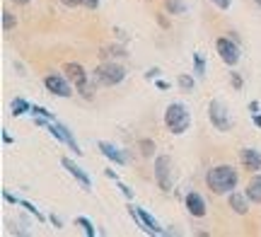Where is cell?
<instances>
[{
  "label": "cell",
  "mask_w": 261,
  "mask_h": 237,
  "mask_svg": "<svg viewBox=\"0 0 261 237\" xmlns=\"http://www.w3.org/2000/svg\"><path fill=\"white\" fill-rule=\"evenodd\" d=\"M259 5H261V0H259Z\"/></svg>",
  "instance_id": "cell-39"
},
{
  "label": "cell",
  "mask_w": 261,
  "mask_h": 237,
  "mask_svg": "<svg viewBox=\"0 0 261 237\" xmlns=\"http://www.w3.org/2000/svg\"><path fill=\"white\" fill-rule=\"evenodd\" d=\"M140 155H143V157H152V155H155V141L143 138V141H140Z\"/></svg>",
  "instance_id": "cell-17"
},
{
  "label": "cell",
  "mask_w": 261,
  "mask_h": 237,
  "mask_svg": "<svg viewBox=\"0 0 261 237\" xmlns=\"http://www.w3.org/2000/svg\"><path fill=\"white\" fill-rule=\"evenodd\" d=\"M256 3H259V0H256Z\"/></svg>",
  "instance_id": "cell-40"
},
{
  "label": "cell",
  "mask_w": 261,
  "mask_h": 237,
  "mask_svg": "<svg viewBox=\"0 0 261 237\" xmlns=\"http://www.w3.org/2000/svg\"><path fill=\"white\" fill-rule=\"evenodd\" d=\"M208 116H211V123H213L218 131H230L232 128V119L227 114V107L220 99H213L208 104Z\"/></svg>",
  "instance_id": "cell-4"
},
{
  "label": "cell",
  "mask_w": 261,
  "mask_h": 237,
  "mask_svg": "<svg viewBox=\"0 0 261 237\" xmlns=\"http://www.w3.org/2000/svg\"><path fill=\"white\" fill-rule=\"evenodd\" d=\"M187 210L194 216V218H203L208 208H205V201L201 199L198 194H194V191H191V194H187Z\"/></svg>",
  "instance_id": "cell-9"
},
{
  "label": "cell",
  "mask_w": 261,
  "mask_h": 237,
  "mask_svg": "<svg viewBox=\"0 0 261 237\" xmlns=\"http://www.w3.org/2000/svg\"><path fill=\"white\" fill-rule=\"evenodd\" d=\"M19 206H22V208H24V210H27V213H32V216H34V218H37V220H44V216H41V213H39V210H37V206H32L29 201H19Z\"/></svg>",
  "instance_id": "cell-21"
},
{
  "label": "cell",
  "mask_w": 261,
  "mask_h": 237,
  "mask_svg": "<svg viewBox=\"0 0 261 237\" xmlns=\"http://www.w3.org/2000/svg\"><path fill=\"white\" fill-rule=\"evenodd\" d=\"M247 196L254 201V203H261V177H254L247 187Z\"/></svg>",
  "instance_id": "cell-14"
},
{
  "label": "cell",
  "mask_w": 261,
  "mask_h": 237,
  "mask_svg": "<svg viewBox=\"0 0 261 237\" xmlns=\"http://www.w3.org/2000/svg\"><path fill=\"white\" fill-rule=\"evenodd\" d=\"M194 63H196V75H205V63L203 58H201V54H194Z\"/></svg>",
  "instance_id": "cell-22"
},
{
  "label": "cell",
  "mask_w": 261,
  "mask_h": 237,
  "mask_svg": "<svg viewBox=\"0 0 261 237\" xmlns=\"http://www.w3.org/2000/svg\"><path fill=\"white\" fill-rule=\"evenodd\" d=\"M254 126H256V128H261V114H259V112L254 114Z\"/></svg>",
  "instance_id": "cell-32"
},
{
  "label": "cell",
  "mask_w": 261,
  "mask_h": 237,
  "mask_svg": "<svg viewBox=\"0 0 261 237\" xmlns=\"http://www.w3.org/2000/svg\"><path fill=\"white\" fill-rule=\"evenodd\" d=\"M213 3H215V5H218L220 10H227V8H230V0H213Z\"/></svg>",
  "instance_id": "cell-28"
},
{
  "label": "cell",
  "mask_w": 261,
  "mask_h": 237,
  "mask_svg": "<svg viewBox=\"0 0 261 237\" xmlns=\"http://www.w3.org/2000/svg\"><path fill=\"white\" fill-rule=\"evenodd\" d=\"M165 8H167L169 15H184L187 12V5L181 0H165Z\"/></svg>",
  "instance_id": "cell-16"
},
{
  "label": "cell",
  "mask_w": 261,
  "mask_h": 237,
  "mask_svg": "<svg viewBox=\"0 0 261 237\" xmlns=\"http://www.w3.org/2000/svg\"><path fill=\"white\" fill-rule=\"evenodd\" d=\"M169 165L172 162H169L167 155H160L155 160V179H158L162 191H169V187H172V181H169Z\"/></svg>",
  "instance_id": "cell-6"
},
{
  "label": "cell",
  "mask_w": 261,
  "mask_h": 237,
  "mask_svg": "<svg viewBox=\"0 0 261 237\" xmlns=\"http://www.w3.org/2000/svg\"><path fill=\"white\" fill-rule=\"evenodd\" d=\"M15 24H17L15 15H12L10 10H3V29H5V32H10V29H15Z\"/></svg>",
  "instance_id": "cell-18"
},
{
  "label": "cell",
  "mask_w": 261,
  "mask_h": 237,
  "mask_svg": "<svg viewBox=\"0 0 261 237\" xmlns=\"http://www.w3.org/2000/svg\"><path fill=\"white\" fill-rule=\"evenodd\" d=\"M119 189H121V194H123V196H126V199H133V191H130L128 189V187H126V184H121V181H119Z\"/></svg>",
  "instance_id": "cell-25"
},
{
  "label": "cell",
  "mask_w": 261,
  "mask_h": 237,
  "mask_svg": "<svg viewBox=\"0 0 261 237\" xmlns=\"http://www.w3.org/2000/svg\"><path fill=\"white\" fill-rule=\"evenodd\" d=\"M249 196L247 194H240V191H234V194H230V208L237 213V216H247L249 213Z\"/></svg>",
  "instance_id": "cell-10"
},
{
  "label": "cell",
  "mask_w": 261,
  "mask_h": 237,
  "mask_svg": "<svg viewBox=\"0 0 261 237\" xmlns=\"http://www.w3.org/2000/svg\"><path fill=\"white\" fill-rule=\"evenodd\" d=\"M32 114H34V116H44V119H51V121H54V114H51V112H46L44 107L32 104Z\"/></svg>",
  "instance_id": "cell-23"
},
{
  "label": "cell",
  "mask_w": 261,
  "mask_h": 237,
  "mask_svg": "<svg viewBox=\"0 0 261 237\" xmlns=\"http://www.w3.org/2000/svg\"><path fill=\"white\" fill-rule=\"evenodd\" d=\"M230 77H232V87H234V90H242V77H240V73H230Z\"/></svg>",
  "instance_id": "cell-24"
},
{
  "label": "cell",
  "mask_w": 261,
  "mask_h": 237,
  "mask_svg": "<svg viewBox=\"0 0 261 237\" xmlns=\"http://www.w3.org/2000/svg\"><path fill=\"white\" fill-rule=\"evenodd\" d=\"M215 48H218V54L223 58V63H227V66H237V63H240V48L227 37L218 39V41H215Z\"/></svg>",
  "instance_id": "cell-5"
},
{
  "label": "cell",
  "mask_w": 261,
  "mask_h": 237,
  "mask_svg": "<svg viewBox=\"0 0 261 237\" xmlns=\"http://www.w3.org/2000/svg\"><path fill=\"white\" fill-rule=\"evenodd\" d=\"M179 87L184 90V92H189V90H194V77L191 75H179Z\"/></svg>",
  "instance_id": "cell-19"
},
{
  "label": "cell",
  "mask_w": 261,
  "mask_h": 237,
  "mask_svg": "<svg viewBox=\"0 0 261 237\" xmlns=\"http://www.w3.org/2000/svg\"><path fill=\"white\" fill-rule=\"evenodd\" d=\"M3 199L8 201V203H19V199H17V196H12L10 191H3Z\"/></svg>",
  "instance_id": "cell-27"
},
{
  "label": "cell",
  "mask_w": 261,
  "mask_h": 237,
  "mask_svg": "<svg viewBox=\"0 0 261 237\" xmlns=\"http://www.w3.org/2000/svg\"><path fill=\"white\" fill-rule=\"evenodd\" d=\"M99 150H102L104 157H109V160L116 162V165H126V155H123V152H119V148H114L112 143L99 141Z\"/></svg>",
  "instance_id": "cell-13"
},
{
  "label": "cell",
  "mask_w": 261,
  "mask_h": 237,
  "mask_svg": "<svg viewBox=\"0 0 261 237\" xmlns=\"http://www.w3.org/2000/svg\"><path fill=\"white\" fill-rule=\"evenodd\" d=\"M65 73L70 77V83H75L77 87L83 83H87V73H85V68L80 63H65Z\"/></svg>",
  "instance_id": "cell-12"
},
{
  "label": "cell",
  "mask_w": 261,
  "mask_h": 237,
  "mask_svg": "<svg viewBox=\"0 0 261 237\" xmlns=\"http://www.w3.org/2000/svg\"><path fill=\"white\" fill-rule=\"evenodd\" d=\"M51 223H54V225H56V228H63V223H61V218H58V216H51Z\"/></svg>",
  "instance_id": "cell-31"
},
{
  "label": "cell",
  "mask_w": 261,
  "mask_h": 237,
  "mask_svg": "<svg viewBox=\"0 0 261 237\" xmlns=\"http://www.w3.org/2000/svg\"><path fill=\"white\" fill-rule=\"evenodd\" d=\"M61 3H63V5H70V8H73V5H80V0H61Z\"/></svg>",
  "instance_id": "cell-34"
},
{
  "label": "cell",
  "mask_w": 261,
  "mask_h": 237,
  "mask_svg": "<svg viewBox=\"0 0 261 237\" xmlns=\"http://www.w3.org/2000/svg\"><path fill=\"white\" fill-rule=\"evenodd\" d=\"M3 143H12V138H10V133L3 131Z\"/></svg>",
  "instance_id": "cell-37"
},
{
  "label": "cell",
  "mask_w": 261,
  "mask_h": 237,
  "mask_svg": "<svg viewBox=\"0 0 261 237\" xmlns=\"http://www.w3.org/2000/svg\"><path fill=\"white\" fill-rule=\"evenodd\" d=\"M80 5H85V8H90V10H97L99 0H80Z\"/></svg>",
  "instance_id": "cell-26"
},
{
  "label": "cell",
  "mask_w": 261,
  "mask_h": 237,
  "mask_svg": "<svg viewBox=\"0 0 261 237\" xmlns=\"http://www.w3.org/2000/svg\"><path fill=\"white\" fill-rule=\"evenodd\" d=\"M160 24H162V27H165V29H169V22H167V19H165V17H162V15H160Z\"/></svg>",
  "instance_id": "cell-36"
},
{
  "label": "cell",
  "mask_w": 261,
  "mask_h": 237,
  "mask_svg": "<svg viewBox=\"0 0 261 237\" xmlns=\"http://www.w3.org/2000/svg\"><path fill=\"white\" fill-rule=\"evenodd\" d=\"M10 109H12V116H22L24 112H32V104H29L27 99H22V97H15Z\"/></svg>",
  "instance_id": "cell-15"
},
{
  "label": "cell",
  "mask_w": 261,
  "mask_h": 237,
  "mask_svg": "<svg viewBox=\"0 0 261 237\" xmlns=\"http://www.w3.org/2000/svg\"><path fill=\"white\" fill-rule=\"evenodd\" d=\"M75 223H77V225H80V228L85 230V235L94 237V225H92V223H90V220H87V218H77V220H75Z\"/></svg>",
  "instance_id": "cell-20"
},
{
  "label": "cell",
  "mask_w": 261,
  "mask_h": 237,
  "mask_svg": "<svg viewBox=\"0 0 261 237\" xmlns=\"http://www.w3.org/2000/svg\"><path fill=\"white\" fill-rule=\"evenodd\" d=\"M249 112H252V114H256V112H259V102H252V104H249Z\"/></svg>",
  "instance_id": "cell-33"
},
{
  "label": "cell",
  "mask_w": 261,
  "mask_h": 237,
  "mask_svg": "<svg viewBox=\"0 0 261 237\" xmlns=\"http://www.w3.org/2000/svg\"><path fill=\"white\" fill-rule=\"evenodd\" d=\"M44 85H46V90L51 92V95H56V97H70L73 95V87L68 85L61 75H46L44 77Z\"/></svg>",
  "instance_id": "cell-7"
},
{
  "label": "cell",
  "mask_w": 261,
  "mask_h": 237,
  "mask_svg": "<svg viewBox=\"0 0 261 237\" xmlns=\"http://www.w3.org/2000/svg\"><path fill=\"white\" fill-rule=\"evenodd\" d=\"M240 162L244 165L247 172L261 170V152L254 150V148H242V150H240Z\"/></svg>",
  "instance_id": "cell-8"
},
{
  "label": "cell",
  "mask_w": 261,
  "mask_h": 237,
  "mask_svg": "<svg viewBox=\"0 0 261 237\" xmlns=\"http://www.w3.org/2000/svg\"><path fill=\"white\" fill-rule=\"evenodd\" d=\"M61 165H63L65 170L70 172V174H73V177H75V179H77V181H80L83 187H87V189L92 187V181H90V174H85V172L80 170V167H77L75 162H70V160H68V157H63V160H61Z\"/></svg>",
  "instance_id": "cell-11"
},
{
  "label": "cell",
  "mask_w": 261,
  "mask_h": 237,
  "mask_svg": "<svg viewBox=\"0 0 261 237\" xmlns=\"http://www.w3.org/2000/svg\"><path fill=\"white\" fill-rule=\"evenodd\" d=\"M12 3H17V5H27L29 0H12Z\"/></svg>",
  "instance_id": "cell-38"
},
{
  "label": "cell",
  "mask_w": 261,
  "mask_h": 237,
  "mask_svg": "<svg viewBox=\"0 0 261 237\" xmlns=\"http://www.w3.org/2000/svg\"><path fill=\"white\" fill-rule=\"evenodd\" d=\"M205 181H208V189L213 194H230V191L237 187V170L230 167V165H218L213 170L205 174Z\"/></svg>",
  "instance_id": "cell-1"
},
{
  "label": "cell",
  "mask_w": 261,
  "mask_h": 237,
  "mask_svg": "<svg viewBox=\"0 0 261 237\" xmlns=\"http://www.w3.org/2000/svg\"><path fill=\"white\" fill-rule=\"evenodd\" d=\"M160 75V68H150L148 73H145V77H158Z\"/></svg>",
  "instance_id": "cell-29"
},
{
  "label": "cell",
  "mask_w": 261,
  "mask_h": 237,
  "mask_svg": "<svg viewBox=\"0 0 261 237\" xmlns=\"http://www.w3.org/2000/svg\"><path fill=\"white\" fill-rule=\"evenodd\" d=\"M94 75H97V80L102 83V85L112 87V85H119L123 77H126V68L119 66V63H102V66L94 70Z\"/></svg>",
  "instance_id": "cell-3"
},
{
  "label": "cell",
  "mask_w": 261,
  "mask_h": 237,
  "mask_svg": "<svg viewBox=\"0 0 261 237\" xmlns=\"http://www.w3.org/2000/svg\"><path fill=\"white\" fill-rule=\"evenodd\" d=\"M155 85H158V90H169V83H167V80H158Z\"/></svg>",
  "instance_id": "cell-30"
},
{
  "label": "cell",
  "mask_w": 261,
  "mask_h": 237,
  "mask_svg": "<svg viewBox=\"0 0 261 237\" xmlns=\"http://www.w3.org/2000/svg\"><path fill=\"white\" fill-rule=\"evenodd\" d=\"M165 123H167V128L174 136H179V133H184L189 128V123H191V116H189L187 107L179 104V102H174V104L167 107V112H165Z\"/></svg>",
  "instance_id": "cell-2"
},
{
  "label": "cell",
  "mask_w": 261,
  "mask_h": 237,
  "mask_svg": "<svg viewBox=\"0 0 261 237\" xmlns=\"http://www.w3.org/2000/svg\"><path fill=\"white\" fill-rule=\"evenodd\" d=\"M104 174H107L109 179H116V172H114V170H104Z\"/></svg>",
  "instance_id": "cell-35"
}]
</instances>
